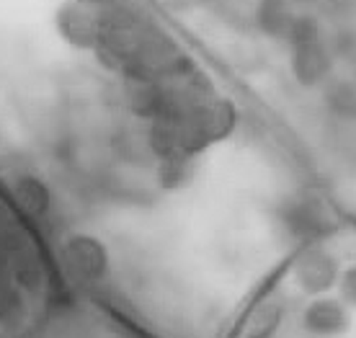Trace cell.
Wrapping results in <instances>:
<instances>
[{"instance_id":"cell-22","label":"cell","mask_w":356,"mask_h":338,"mask_svg":"<svg viewBox=\"0 0 356 338\" xmlns=\"http://www.w3.org/2000/svg\"><path fill=\"white\" fill-rule=\"evenodd\" d=\"M354 75H356V60H354Z\"/></svg>"},{"instance_id":"cell-15","label":"cell","mask_w":356,"mask_h":338,"mask_svg":"<svg viewBox=\"0 0 356 338\" xmlns=\"http://www.w3.org/2000/svg\"><path fill=\"white\" fill-rule=\"evenodd\" d=\"M191 176V166H188V152H176L168 158H161L158 166V184L163 188H178L184 186Z\"/></svg>"},{"instance_id":"cell-7","label":"cell","mask_w":356,"mask_h":338,"mask_svg":"<svg viewBox=\"0 0 356 338\" xmlns=\"http://www.w3.org/2000/svg\"><path fill=\"white\" fill-rule=\"evenodd\" d=\"M333 63H336V57L330 54L328 45L321 39L292 49V75L302 88H312V86L328 81Z\"/></svg>"},{"instance_id":"cell-11","label":"cell","mask_w":356,"mask_h":338,"mask_svg":"<svg viewBox=\"0 0 356 338\" xmlns=\"http://www.w3.org/2000/svg\"><path fill=\"white\" fill-rule=\"evenodd\" d=\"M292 21V0H259V6H256V26L266 36L286 39Z\"/></svg>"},{"instance_id":"cell-20","label":"cell","mask_w":356,"mask_h":338,"mask_svg":"<svg viewBox=\"0 0 356 338\" xmlns=\"http://www.w3.org/2000/svg\"><path fill=\"white\" fill-rule=\"evenodd\" d=\"M292 3H300V6H315V3H321V0H292Z\"/></svg>"},{"instance_id":"cell-5","label":"cell","mask_w":356,"mask_h":338,"mask_svg":"<svg viewBox=\"0 0 356 338\" xmlns=\"http://www.w3.org/2000/svg\"><path fill=\"white\" fill-rule=\"evenodd\" d=\"M67 266L86 282H98L108 274V253L104 243L93 235H72L65 243Z\"/></svg>"},{"instance_id":"cell-8","label":"cell","mask_w":356,"mask_h":338,"mask_svg":"<svg viewBox=\"0 0 356 338\" xmlns=\"http://www.w3.org/2000/svg\"><path fill=\"white\" fill-rule=\"evenodd\" d=\"M305 325H307V330H312V333L333 336V333L346 330L348 312L341 300H333V297H318V300L307 305V310H305Z\"/></svg>"},{"instance_id":"cell-6","label":"cell","mask_w":356,"mask_h":338,"mask_svg":"<svg viewBox=\"0 0 356 338\" xmlns=\"http://www.w3.org/2000/svg\"><path fill=\"white\" fill-rule=\"evenodd\" d=\"M127 108L137 119L155 122L168 114V86L158 78H127Z\"/></svg>"},{"instance_id":"cell-14","label":"cell","mask_w":356,"mask_h":338,"mask_svg":"<svg viewBox=\"0 0 356 338\" xmlns=\"http://www.w3.org/2000/svg\"><path fill=\"white\" fill-rule=\"evenodd\" d=\"M282 323V307L276 303H261L245 315L243 333L248 336H274Z\"/></svg>"},{"instance_id":"cell-18","label":"cell","mask_w":356,"mask_h":338,"mask_svg":"<svg viewBox=\"0 0 356 338\" xmlns=\"http://www.w3.org/2000/svg\"><path fill=\"white\" fill-rule=\"evenodd\" d=\"M318 6H321L323 13L328 18H333V21H348L356 10V0H321Z\"/></svg>"},{"instance_id":"cell-4","label":"cell","mask_w":356,"mask_h":338,"mask_svg":"<svg viewBox=\"0 0 356 338\" xmlns=\"http://www.w3.org/2000/svg\"><path fill=\"white\" fill-rule=\"evenodd\" d=\"M294 282L307 294H323L339 284V261L323 248H307L294 261Z\"/></svg>"},{"instance_id":"cell-12","label":"cell","mask_w":356,"mask_h":338,"mask_svg":"<svg viewBox=\"0 0 356 338\" xmlns=\"http://www.w3.org/2000/svg\"><path fill=\"white\" fill-rule=\"evenodd\" d=\"M147 147L150 152L161 161L176 152H184V143H181V127L173 119H155L150 122L147 129Z\"/></svg>"},{"instance_id":"cell-9","label":"cell","mask_w":356,"mask_h":338,"mask_svg":"<svg viewBox=\"0 0 356 338\" xmlns=\"http://www.w3.org/2000/svg\"><path fill=\"white\" fill-rule=\"evenodd\" d=\"M3 243L10 253V271H13V279L21 289L26 292H36L44 284V271H42V264L36 261V256L29 250V246H16V241L10 235H3Z\"/></svg>"},{"instance_id":"cell-16","label":"cell","mask_w":356,"mask_h":338,"mask_svg":"<svg viewBox=\"0 0 356 338\" xmlns=\"http://www.w3.org/2000/svg\"><path fill=\"white\" fill-rule=\"evenodd\" d=\"M321 39V21L312 16V13H300L294 16L292 26H289V34H286V42L294 47L302 45H312Z\"/></svg>"},{"instance_id":"cell-17","label":"cell","mask_w":356,"mask_h":338,"mask_svg":"<svg viewBox=\"0 0 356 338\" xmlns=\"http://www.w3.org/2000/svg\"><path fill=\"white\" fill-rule=\"evenodd\" d=\"M328 49L336 60H356V29L341 24L330 36Z\"/></svg>"},{"instance_id":"cell-10","label":"cell","mask_w":356,"mask_h":338,"mask_svg":"<svg viewBox=\"0 0 356 338\" xmlns=\"http://www.w3.org/2000/svg\"><path fill=\"white\" fill-rule=\"evenodd\" d=\"M13 204L26 214V217H44L52 204V194L42 178L36 176H21L13 184Z\"/></svg>"},{"instance_id":"cell-2","label":"cell","mask_w":356,"mask_h":338,"mask_svg":"<svg viewBox=\"0 0 356 338\" xmlns=\"http://www.w3.org/2000/svg\"><path fill=\"white\" fill-rule=\"evenodd\" d=\"M282 217H284L286 227L292 230V235L305 238V241L323 238V235L336 230V223H333L325 202L312 194H302L297 196V199H292L282 209Z\"/></svg>"},{"instance_id":"cell-19","label":"cell","mask_w":356,"mask_h":338,"mask_svg":"<svg viewBox=\"0 0 356 338\" xmlns=\"http://www.w3.org/2000/svg\"><path fill=\"white\" fill-rule=\"evenodd\" d=\"M339 292H341V300H343V303H348L351 307H356V266H348V268L341 271Z\"/></svg>"},{"instance_id":"cell-3","label":"cell","mask_w":356,"mask_h":338,"mask_svg":"<svg viewBox=\"0 0 356 338\" xmlns=\"http://www.w3.org/2000/svg\"><path fill=\"white\" fill-rule=\"evenodd\" d=\"M54 26L65 42L75 49H93L98 45L101 24L98 16L83 0H65L54 13Z\"/></svg>"},{"instance_id":"cell-21","label":"cell","mask_w":356,"mask_h":338,"mask_svg":"<svg viewBox=\"0 0 356 338\" xmlns=\"http://www.w3.org/2000/svg\"><path fill=\"white\" fill-rule=\"evenodd\" d=\"M83 3H88L90 6V3H108V0H83Z\"/></svg>"},{"instance_id":"cell-1","label":"cell","mask_w":356,"mask_h":338,"mask_svg":"<svg viewBox=\"0 0 356 338\" xmlns=\"http://www.w3.org/2000/svg\"><path fill=\"white\" fill-rule=\"evenodd\" d=\"M235 106L227 98H207L204 104H199L188 111L178 127H181V143H184V152L194 155L209 147L212 143H220L227 134L235 129Z\"/></svg>"},{"instance_id":"cell-13","label":"cell","mask_w":356,"mask_h":338,"mask_svg":"<svg viewBox=\"0 0 356 338\" xmlns=\"http://www.w3.org/2000/svg\"><path fill=\"white\" fill-rule=\"evenodd\" d=\"M323 104L339 119H356V81L336 78L323 90Z\"/></svg>"}]
</instances>
